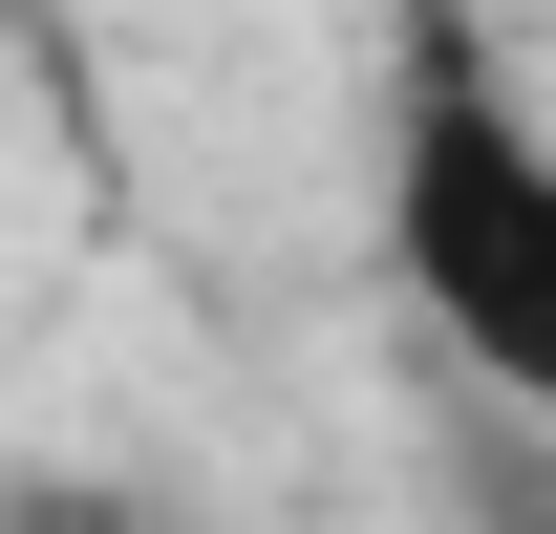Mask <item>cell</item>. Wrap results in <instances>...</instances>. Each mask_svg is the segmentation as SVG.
Masks as SVG:
<instances>
[{
  "label": "cell",
  "instance_id": "cell-1",
  "mask_svg": "<svg viewBox=\"0 0 556 534\" xmlns=\"http://www.w3.org/2000/svg\"><path fill=\"white\" fill-rule=\"evenodd\" d=\"M386 278L450 342V385L556 428V129L492 86L450 0H407V86H386Z\"/></svg>",
  "mask_w": 556,
  "mask_h": 534
},
{
  "label": "cell",
  "instance_id": "cell-2",
  "mask_svg": "<svg viewBox=\"0 0 556 534\" xmlns=\"http://www.w3.org/2000/svg\"><path fill=\"white\" fill-rule=\"evenodd\" d=\"M492 534H556V492H514V513H492Z\"/></svg>",
  "mask_w": 556,
  "mask_h": 534
}]
</instances>
